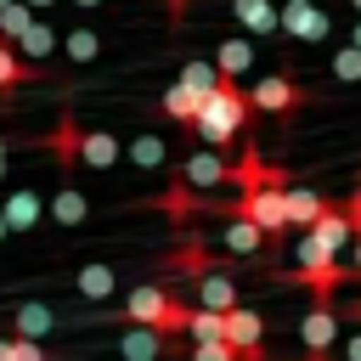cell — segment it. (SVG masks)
<instances>
[{"label":"cell","instance_id":"1","mask_svg":"<svg viewBox=\"0 0 361 361\" xmlns=\"http://www.w3.org/2000/svg\"><path fill=\"white\" fill-rule=\"evenodd\" d=\"M248 124H254V102H248V90L237 85V79H220V90L203 102V113H197V124H192V135L203 141V147H231V141H243L248 135Z\"/></svg>","mask_w":361,"mask_h":361},{"label":"cell","instance_id":"2","mask_svg":"<svg viewBox=\"0 0 361 361\" xmlns=\"http://www.w3.org/2000/svg\"><path fill=\"white\" fill-rule=\"evenodd\" d=\"M192 310H197V305H186L180 293H169V288H158V282H141V288L124 293L118 322H124V327H152V333L175 338V333L192 327Z\"/></svg>","mask_w":361,"mask_h":361},{"label":"cell","instance_id":"3","mask_svg":"<svg viewBox=\"0 0 361 361\" xmlns=\"http://www.w3.org/2000/svg\"><path fill=\"white\" fill-rule=\"evenodd\" d=\"M293 282H305L316 299H333L350 276H355V265H344V254H333L327 243H316L310 231H299V243H293V271H288Z\"/></svg>","mask_w":361,"mask_h":361},{"label":"cell","instance_id":"4","mask_svg":"<svg viewBox=\"0 0 361 361\" xmlns=\"http://www.w3.org/2000/svg\"><path fill=\"white\" fill-rule=\"evenodd\" d=\"M220 220H248V226H259L265 237H271V248L288 237V186H259V192H243V197H231L226 203V214Z\"/></svg>","mask_w":361,"mask_h":361},{"label":"cell","instance_id":"5","mask_svg":"<svg viewBox=\"0 0 361 361\" xmlns=\"http://www.w3.org/2000/svg\"><path fill=\"white\" fill-rule=\"evenodd\" d=\"M254 113H271V118H293L299 107H310V90L293 79V73H265L254 90H248Z\"/></svg>","mask_w":361,"mask_h":361},{"label":"cell","instance_id":"6","mask_svg":"<svg viewBox=\"0 0 361 361\" xmlns=\"http://www.w3.org/2000/svg\"><path fill=\"white\" fill-rule=\"evenodd\" d=\"M231 175H237V158H226V152H214V147L186 152L180 169H175V180H186V186L203 192V197H209V186H231Z\"/></svg>","mask_w":361,"mask_h":361},{"label":"cell","instance_id":"7","mask_svg":"<svg viewBox=\"0 0 361 361\" xmlns=\"http://www.w3.org/2000/svg\"><path fill=\"white\" fill-rule=\"evenodd\" d=\"M164 271H169V276H180V282H192V288H197V282H203V276H214V271H231V265H226V259H220V254H209V248H203V237H192V231H186V237H180V243H175V254H169V259H164Z\"/></svg>","mask_w":361,"mask_h":361},{"label":"cell","instance_id":"8","mask_svg":"<svg viewBox=\"0 0 361 361\" xmlns=\"http://www.w3.org/2000/svg\"><path fill=\"white\" fill-rule=\"evenodd\" d=\"M45 152L56 158L62 180H68L73 169H85V164H79V158H85V124L73 118V107H62V118L51 124V135H45Z\"/></svg>","mask_w":361,"mask_h":361},{"label":"cell","instance_id":"9","mask_svg":"<svg viewBox=\"0 0 361 361\" xmlns=\"http://www.w3.org/2000/svg\"><path fill=\"white\" fill-rule=\"evenodd\" d=\"M299 344H305V355H333V344H338V310H333V299H316L299 316Z\"/></svg>","mask_w":361,"mask_h":361},{"label":"cell","instance_id":"10","mask_svg":"<svg viewBox=\"0 0 361 361\" xmlns=\"http://www.w3.org/2000/svg\"><path fill=\"white\" fill-rule=\"evenodd\" d=\"M0 214H6V226H11V231H34V226H45L51 203H45L34 186H11V192L0 197Z\"/></svg>","mask_w":361,"mask_h":361},{"label":"cell","instance_id":"11","mask_svg":"<svg viewBox=\"0 0 361 361\" xmlns=\"http://www.w3.org/2000/svg\"><path fill=\"white\" fill-rule=\"evenodd\" d=\"M282 28H288V39H299V45H316V39H327V11H322V0L316 6H282Z\"/></svg>","mask_w":361,"mask_h":361},{"label":"cell","instance_id":"12","mask_svg":"<svg viewBox=\"0 0 361 361\" xmlns=\"http://www.w3.org/2000/svg\"><path fill=\"white\" fill-rule=\"evenodd\" d=\"M226 344L231 350H265V316L248 310V305L226 310Z\"/></svg>","mask_w":361,"mask_h":361},{"label":"cell","instance_id":"13","mask_svg":"<svg viewBox=\"0 0 361 361\" xmlns=\"http://www.w3.org/2000/svg\"><path fill=\"white\" fill-rule=\"evenodd\" d=\"M203 102H209V96H203V90H192V85H180V79H175V85H169V90L158 96V107H164V118H175V124H197V113H203Z\"/></svg>","mask_w":361,"mask_h":361},{"label":"cell","instance_id":"14","mask_svg":"<svg viewBox=\"0 0 361 361\" xmlns=\"http://www.w3.org/2000/svg\"><path fill=\"white\" fill-rule=\"evenodd\" d=\"M310 237L316 243H327L333 254H344V243H355V226H350V209L344 203H327V214L310 226Z\"/></svg>","mask_w":361,"mask_h":361},{"label":"cell","instance_id":"15","mask_svg":"<svg viewBox=\"0 0 361 361\" xmlns=\"http://www.w3.org/2000/svg\"><path fill=\"white\" fill-rule=\"evenodd\" d=\"M51 327H56V310H51V305H34V299H28V305L11 310V338H34V344H45Z\"/></svg>","mask_w":361,"mask_h":361},{"label":"cell","instance_id":"16","mask_svg":"<svg viewBox=\"0 0 361 361\" xmlns=\"http://www.w3.org/2000/svg\"><path fill=\"white\" fill-rule=\"evenodd\" d=\"M231 17H237L254 39H265V34H276V28H282V11H276L271 0H231Z\"/></svg>","mask_w":361,"mask_h":361},{"label":"cell","instance_id":"17","mask_svg":"<svg viewBox=\"0 0 361 361\" xmlns=\"http://www.w3.org/2000/svg\"><path fill=\"white\" fill-rule=\"evenodd\" d=\"M327 203H333V197H322L316 186H288V226H305V231H310V226L327 214Z\"/></svg>","mask_w":361,"mask_h":361},{"label":"cell","instance_id":"18","mask_svg":"<svg viewBox=\"0 0 361 361\" xmlns=\"http://www.w3.org/2000/svg\"><path fill=\"white\" fill-rule=\"evenodd\" d=\"M197 305H203V310H220V316L237 310V305H243V299H237V276H231V271L203 276V282H197Z\"/></svg>","mask_w":361,"mask_h":361},{"label":"cell","instance_id":"19","mask_svg":"<svg viewBox=\"0 0 361 361\" xmlns=\"http://www.w3.org/2000/svg\"><path fill=\"white\" fill-rule=\"evenodd\" d=\"M220 243H226V254H237V259H243V254L254 259V254H265V248H271V237H265L259 226H248V220H226Z\"/></svg>","mask_w":361,"mask_h":361},{"label":"cell","instance_id":"20","mask_svg":"<svg viewBox=\"0 0 361 361\" xmlns=\"http://www.w3.org/2000/svg\"><path fill=\"white\" fill-rule=\"evenodd\" d=\"M118 350H124V361H164L169 338H164V333H152V327H124Z\"/></svg>","mask_w":361,"mask_h":361},{"label":"cell","instance_id":"21","mask_svg":"<svg viewBox=\"0 0 361 361\" xmlns=\"http://www.w3.org/2000/svg\"><path fill=\"white\" fill-rule=\"evenodd\" d=\"M214 68H220V79H243V73L254 68V45H248L243 34L220 39V51H214Z\"/></svg>","mask_w":361,"mask_h":361},{"label":"cell","instance_id":"22","mask_svg":"<svg viewBox=\"0 0 361 361\" xmlns=\"http://www.w3.org/2000/svg\"><path fill=\"white\" fill-rule=\"evenodd\" d=\"M118 158H124V147L113 130H85V158H79L85 169H113Z\"/></svg>","mask_w":361,"mask_h":361},{"label":"cell","instance_id":"23","mask_svg":"<svg viewBox=\"0 0 361 361\" xmlns=\"http://www.w3.org/2000/svg\"><path fill=\"white\" fill-rule=\"evenodd\" d=\"M85 214H90V197H85L73 180H62V186L51 192V220H56V226H79Z\"/></svg>","mask_w":361,"mask_h":361},{"label":"cell","instance_id":"24","mask_svg":"<svg viewBox=\"0 0 361 361\" xmlns=\"http://www.w3.org/2000/svg\"><path fill=\"white\" fill-rule=\"evenodd\" d=\"M56 45H62V39H56V28H51V23L39 17V23H34L28 34H23V45H17V56H23L28 68H45V56H51Z\"/></svg>","mask_w":361,"mask_h":361},{"label":"cell","instance_id":"25","mask_svg":"<svg viewBox=\"0 0 361 361\" xmlns=\"http://www.w3.org/2000/svg\"><path fill=\"white\" fill-rule=\"evenodd\" d=\"M34 23H39V11H34V6H23V0H17V6H6V11H0V45H11V51H17V45H23V34H28Z\"/></svg>","mask_w":361,"mask_h":361},{"label":"cell","instance_id":"26","mask_svg":"<svg viewBox=\"0 0 361 361\" xmlns=\"http://www.w3.org/2000/svg\"><path fill=\"white\" fill-rule=\"evenodd\" d=\"M124 158H130L135 169H164V164H169V147H164V135H135V141L124 147Z\"/></svg>","mask_w":361,"mask_h":361},{"label":"cell","instance_id":"27","mask_svg":"<svg viewBox=\"0 0 361 361\" xmlns=\"http://www.w3.org/2000/svg\"><path fill=\"white\" fill-rule=\"evenodd\" d=\"M73 288H79L85 299H107V293L118 288V271H113V265H85V271L73 276Z\"/></svg>","mask_w":361,"mask_h":361},{"label":"cell","instance_id":"28","mask_svg":"<svg viewBox=\"0 0 361 361\" xmlns=\"http://www.w3.org/2000/svg\"><path fill=\"white\" fill-rule=\"evenodd\" d=\"M186 338H192V344H226V316L197 305V310H192V327H186Z\"/></svg>","mask_w":361,"mask_h":361},{"label":"cell","instance_id":"29","mask_svg":"<svg viewBox=\"0 0 361 361\" xmlns=\"http://www.w3.org/2000/svg\"><path fill=\"white\" fill-rule=\"evenodd\" d=\"M34 73H39V68H28V62H23V56H17L11 45H0V102H6V96L17 90V85H28Z\"/></svg>","mask_w":361,"mask_h":361},{"label":"cell","instance_id":"30","mask_svg":"<svg viewBox=\"0 0 361 361\" xmlns=\"http://www.w3.org/2000/svg\"><path fill=\"white\" fill-rule=\"evenodd\" d=\"M62 51H68V62H96L102 39H96V28H73V34L62 39Z\"/></svg>","mask_w":361,"mask_h":361},{"label":"cell","instance_id":"31","mask_svg":"<svg viewBox=\"0 0 361 361\" xmlns=\"http://www.w3.org/2000/svg\"><path fill=\"white\" fill-rule=\"evenodd\" d=\"M333 79H361V45H338V56H333Z\"/></svg>","mask_w":361,"mask_h":361},{"label":"cell","instance_id":"32","mask_svg":"<svg viewBox=\"0 0 361 361\" xmlns=\"http://www.w3.org/2000/svg\"><path fill=\"white\" fill-rule=\"evenodd\" d=\"M11 361H56L45 344H34V338H11Z\"/></svg>","mask_w":361,"mask_h":361},{"label":"cell","instance_id":"33","mask_svg":"<svg viewBox=\"0 0 361 361\" xmlns=\"http://www.w3.org/2000/svg\"><path fill=\"white\" fill-rule=\"evenodd\" d=\"M186 361H237V350H231V344H192Z\"/></svg>","mask_w":361,"mask_h":361},{"label":"cell","instance_id":"34","mask_svg":"<svg viewBox=\"0 0 361 361\" xmlns=\"http://www.w3.org/2000/svg\"><path fill=\"white\" fill-rule=\"evenodd\" d=\"M344 361H361V327L350 333V344H344Z\"/></svg>","mask_w":361,"mask_h":361},{"label":"cell","instance_id":"35","mask_svg":"<svg viewBox=\"0 0 361 361\" xmlns=\"http://www.w3.org/2000/svg\"><path fill=\"white\" fill-rule=\"evenodd\" d=\"M186 6H192V0H164V11H169V23H180V17H186Z\"/></svg>","mask_w":361,"mask_h":361},{"label":"cell","instance_id":"36","mask_svg":"<svg viewBox=\"0 0 361 361\" xmlns=\"http://www.w3.org/2000/svg\"><path fill=\"white\" fill-rule=\"evenodd\" d=\"M6 152H11V141L0 135V180H6Z\"/></svg>","mask_w":361,"mask_h":361},{"label":"cell","instance_id":"37","mask_svg":"<svg viewBox=\"0 0 361 361\" xmlns=\"http://www.w3.org/2000/svg\"><path fill=\"white\" fill-rule=\"evenodd\" d=\"M0 361H11V338H0Z\"/></svg>","mask_w":361,"mask_h":361},{"label":"cell","instance_id":"38","mask_svg":"<svg viewBox=\"0 0 361 361\" xmlns=\"http://www.w3.org/2000/svg\"><path fill=\"white\" fill-rule=\"evenodd\" d=\"M23 6H34V11H45V6H56V0H23Z\"/></svg>","mask_w":361,"mask_h":361},{"label":"cell","instance_id":"39","mask_svg":"<svg viewBox=\"0 0 361 361\" xmlns=\"http://www.w3.org/2000/svg\"><path fill=\"white\" fill-rule=\"evenodd\" d=\"M350 45H361V17H355V34H350Z\"/></svg>","mask_w":361,"mask_h":361},{"label":"cell","instance_id":"40","mask_svg":"<svg viewBox=\"0 0 361 361\" xmlns=\"http://www.w3.org/2000/svg\"><path fill=\"white\" fill-rule=\"evenodd\" d=\"M355 276H361V237H355Z\"/></svg>","mask_w":361,"mask_h":361},{"label":"cell","instance_id":"41","mask_svg":"<svg viewBox=\"0 0 361 361\" xmlns=\"http://www.w3.org/2000/svg\"><path fill=\"white\" fill-rule=\"evenodd\" d=\"M282 6H316V0H282Z\"/></svg>","mask_w":361,"mask_h":361},{"label":"cell","instance_id":"42","mask_svg":"<svg viewBox=\"0 0 361 361\" xmlns=\"http://www.w3.org/2000/svg\"><path fill=\"white\" fill-rule=\"evenodd\" d=\"M6 231H11V226H6V214H0V237H6Z\"/></svg>","mask_w":361,"mask_h":361},{"label":"cell","instance_id":"43","mask_svg":"<svg viewBox=\"0 0 361 361\" xmlns=\"http://www.w3.org/2000/svg\"><path fill=\"white\" fill-rule=\"evenodd\" d=\"M73 6H102V0H73Z\"/></svg>","mask_w":361,"mask_h":361},{"label":"cell","instance_id":"44","mask_svg":"<svg viewBox=\"0 0 361 361\" xmlns=\"http://www.w3.org/2000/svg\"><path fill=\"white\" fill-rule=\"evenodd\" d=\"M355 322H361V299H355Z\"/></svg>","mask_w":361,"mask_h":361},{"label":"cell","instance_id":"45","mask_svg":"<svg viewBox=\"0 0 361 361\" xmlns=\"http://www.w3.org/2000/svg\"><path fill=\"white\" fill-rule=\"evenodd\" d=\"M350 6H355V11H361V0H350Z\"/></svg>","mask_w":361,"mask_h":361}]
</instances>
